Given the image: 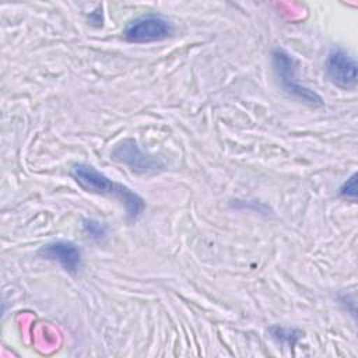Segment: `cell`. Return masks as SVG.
Returning a JSON list of instances; mask_svg holds the SVG:
<instances>
[{
  "label": "cell",
  "instance_id": "cell-5",
  "mask_svg": "<svg viewBox=\"0 0 358 358\" xmlns=\"http://www.w3.org/2000/svg\"><path fill=\"white\" fill-rule=\"evenodd\" d=\"M112 157L120 161L122 164H126L131 169L140 172L158 171L164 166V162L159 158L143 152L137 143L131 138L123 140L119 144H116L112 151Z\"/></svg>",
  "mask_w": 358,
  "mask_h": 358
},
{
  "label": "cell",
  "instance_id": "cell-7",
  "mask_svg": "<svg viewBox=\"0 0 358 358\" xmlns=\"http://www.w3.org/2000/svg\"><path fill=\"white\" fill-rule=\"evenodd\" d=\"M355 178L357 175L354 173L350 179H347L344 182V185L340 187V196L347 199V200H352L355 201L357 199V192H355Z\"/></svg>",
  "mask_w": 358,
  "mask_h": 358
},
{
  "label": "cell",
  "instance_id": "cell-3",
  "mask_svg": "<svg viewBox=\"0 0 358 358\" xmlns=\"http://www.w3.org/2000/svg\"><path fill=\"white\" fill-rule=\"evenodd\" d=\"M273 66L284 91L310 105L323 103V99L313 90L298 83L295 77V62L289 53L282 49H275L273 52Z\"/></svg>",
  "mask_w": 358,
  "mask_h": 358
},
{
  "label": "cell",
  "instance_id": "cell-1",
  "mask_svg": "<svg viewBox=\"0 0 358 358\" xmlns=\"http://www.w3.org/2000/svg\"><path fill=\"white\" fill-rule=\"evenodd\" d=\"M71 176L87 192L117 199L124 204L126 214L131 220H136L144 210V200L137 193L122 183L113 182L92 165L76 164L71 168Z\"/></svg>",
  "mask_w": 358,
  "mask_h": 358
},
{
  "label": "cell",
  "instance_id": "cell-6",
  "mask_svg": "<svg viewBox=\"0 0 358 358\" xmlns=\"http://www.w3.org/2000/svg\"><path fill=\"white\" fill-rule=\"evenodd\" d=\"M38 253L48 260L57 262L69 273H76L81 266V252L70 241H55L46 243Z\"/></svg>",
  "mask_w": 358,
  "mask_h": 358
},
{
  "label": "cell",
  "instance_id": "cell-4",
  "mask_svg": "<svg viewBox=\"0 0 358 358\" xmlns=\"http://www.w3.org/2000/svg\"><path fill=\"white\" fill-rule=\"evenodd\" d=\"M326 73L333 84L351 90L357 85V62L345 50L333 48L326 59Z\"/></svg>",
  "mask_w": 358,
  "mask_h": 358
},
{
  "label": "cell",
  "instance_id": "cell-8",
  "mask_svg": "<svg viewBox=\"0 0 358 358\" xmlns=\"http://www.w3.org/2000/svg\"><path fill=\"white\" fill-rule=\"evenodd\" d=\"M84 228H85V231H87L91 236H94V238H101V236L105 235V227L101 225L99 222L87 221V222L84 224Z\"/></svg>",
  "mask_w": 358,
  "mask_h": 358
},
{
  "label": "cell",
  "instance_id": "cell-2",
  "mask_svg": "<svg viewBox=\"0 0 358 358\" xmlns=\"http://www.w3.org/2000/svg\"><path fill=\"white\" fill-rule=\"evenodd\" d=\"M173 34L172 22L159 14H144L131 20L124 28V38L134 43L157 42L169 38Z\"/></svg>",
  "mask_w": 358,
  "mask_h": 358
}]
</instances>
